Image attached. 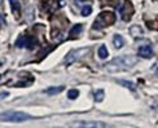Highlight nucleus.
Masks as SVG:
<instances>
[{
  "label": "nucleus",
  "instance_id": "f257e3e1",
  "mask_svg": "<svg viewBox=\"0 0 158 128\" xmlns=\"http://www.w3.org/2000/svg\"><path fill=\"white\" fill-rule=\"evenodd\" d=\"M137 62V58L132 56H121L114 58L111 62H109L105 69L108 71H118V70H127L130 67H132Z\"/></svg>",
  "mask_w": 158,
  "mask_h": 128
},
{
  "label": "nucleus",
  "instance_id": "f03ea898",
  "mask_svg": "<svg viewBox=\"0 0 158 128\" xmlns=\"http://www.w3.org/2000/svg\"><path fill=\"white\" fill-rule=\"evenodd\" d=\"M31 119V115L22 111H13L8 110L0 114V122H16V123H21L26 122V120Z\"/></svg>",
  "mask_w": 158,
  "mask_h": 128
},
{
  "label": "nucleus",
  "instance_id": "7ed1b4c3",
  "mask_svg": "<svg viewBox=\"0 0 158 128\" xmlns=\"http://www.w3.org/2000/svg\"><path fill=\"white\" fill-rule=\"evenodd\" d=\"M115 22V14L113 12H101L94 22V29H104Z\"/></svg>",
  "mask_w": 158,
  "mask_h": 128
},
{
  "label": "nucleus",
  "instance_id": "20e7f679",
  "mask_svg": "<svg viewBox=\"0 0 158 128\" xmlns=\"http://www.w3.org/2000/svg\"><path fill=\"white\" fill-rule=\"evenodd\" d=\"M134 13H135V9L132 6V3L128 2V0H126V2L122 4V6H119V14L123 21H130Z\"/></svg>",
  "mask_w": 158,
  "mask_h": 128
},
{
  "label": "nucleus",
  "instance_id": "39448f33",
  "mask_svg": "<svg viewBox=\"0 0 158 128\" xmlns=\"http://www.w3.org/2000/svg\"><path fill=\"white\" fill-rule=\"evenodd\" d=\"M71 127H83V128H98V127H108L106 123H101V122H87V120H81V122H75L71 124Z\"/></svg>",
  "mask_w": 158,
  "mask_h": 128
},
{
  "label": "nucleus",
  "instance_id": "423d86ee",
  "mask_svg": "<svg viewBox=\"0 0 158 128\" xmlns=\"http://www.w3.org/2000/svg\"><path fill=\"white\" fill-rule=\"evenodd\" d=\"M88 52L87 48H82V49H73V51H70L69 52V55L66 56V64H71V62H74L75 60L78 58H81L83 55H85V53Z\"/></svg>",
  "mask_w": 158,
  "mask_h": 128
},
{
  "label": "nucleus",
  "instance_id": "0eeeda50",
  "mask_svg": "<svg viewBox=\"0 0 158 128\" xmlns=\"http://www.w3.org/2000/svg\"><path fill=\"white\" fill-rule=\"evenodd\" d=\"M139 56L143 58H149L153 56V48L150 45H143L139 48Z\"/></svg>",
  "mask_w": 158,
  "mask_h": 128
},
{
  "label": "nucleus",
  "instance_id": "6e6552de",
  "mask_svg": "<svg viewBox=\"0 0 158 128\" xmlns=\"http://www.w3.org/2000/svg\"><path fill=\"white\" fill-rule=\"evenodd\" d=\"M82 31H83V25L78 23V25L74 26V27H71V30H70V32H69V38L74 39V38H77V36L81 35Z\"/></svg>",
  "mask_w": 158,
  "mask_h": 128
},
{
  "label": "nucleus",
  "instance_id": "1a4fd4ad",
  "mask_svg": "<svg viewBox=\"0 0 158 128\" xmlns=\"http://www.w3.org/2000/svg\"><path fill=\"white\" fill-rule=\"evenodd\" d=\"M10 2V5H12V12L17 18L21 16V5H19L18 0H9Z\"/></svg>",
  "mask_w": 158,
  "mask_h": 128
},
{
  "label": "nucleus",
  "instance_id": "9d476101",
  "mask_svg": "<svg viewBox=\"0 0 158 128\" xmlns=\"http://www.w3.org/2000/svg\"><path fill=\"white\" fill-rule=\"evenodd\" d=\"M130 34L132 35L134 38H141L144 35V30L140 27V26H137V25H134L130 29Z\"/></svg>",
  "mask_w": 158,
  "mask_h": 128
},
{
  "label": "nucleus",
  "instance_id": "9b49d317",
  "mask_svg": "<svg viewBox=\"0 0 158 128\" xmlns=\"http://www.w3.org/2000/svg\"><path fill=\"white\" fill-rule=\"evenodd\" d=\"M113 44H114V47L117 49H119V48H122V47L124 45V40H123V38L121 36V35H114V39H113Z\"/></svg>",
  "mask_w": 158,
  "mask_h": 128
},
{
  "label": "nucleus",
  "instance_id": "f8f14e48",
  "mask_svg": "<svg viewBox=\"0 0 158 128\" xmlns=\"http://www.w3.org/2000/svg\"><path fill=\"white\" fill-rule=\"evenodd\" d=\"M108 55H109V52H108V48L105 45H101L100 48H98V57L105 60V58H108Z\"/></svg>",
  "mask_w": 158,
  "mask_h": 128
},
{
  "label": "nucleus",
  "instance_id": "ddd939ff",
  "mask_svg": "<svg viewBox=\"0 0 158 128\" xmlns=\"http://www.w3.org/2000/svg\"><path fill=\"white\" fill-rule=\"evenodd\" d=\"M64 89H65V88H64L62 85H61V87H51V88H48V89L45 91V92H47L48 95H57V93L62 92Z\"/></svg>",
  "mask_w": 158,
  "mask_h": 128
},
{
  "label": "nucleus",
  "instance_id": "4468645a",
  "mask_svg": "<svg viewBox=\"0 0 158 128\" xmlns=\"http://www.w3.org/2000/svg\"><path fill=\"white\" fill-rule=\"evenodd\" d=\"M104 97H105V92L102 89H97L95 92V101H97V102H101Z\"/></svg>",
  "mask_w": 158,
  "mask_h": 128
},
{
  "label": "nucleus",
  "instance_id": "2eb2a0df",
  "mask_svg": "<svg viewBox=\"0 0 158 128\" xmlns=\"http://www.w3.org/2000/svg\"><path fill=\"white\" fill-rule=\"evenodd\" d=\"M82 16L83 17H87V16H89L91 13H92V6L91 5H84L83 8H82Z\"/></svg>",
  "mask_w": 158,
  "mask_h": 128
},
{
  "label": "nucleus",
  "instance_id": "dca6fc26",
  "mask_svg": "<svg viewBox=\"0 0 158 128\" xmlns=\"http://www.w3.org/2000/svg\"><path fill=\"white\" fill-rule=\"evenodd\" d=\"M79 96V91L78 89H70L69 92H68V97L70 98V100H74V98H77Z\"/></svg>",
  "mask_w": 158,
  "mask_h": 128
},
{
  "label": "nucleus",
  "instance_id": "f3484780",
  "mask_svg": "<svg viewBox=\"0 0 158 128\" xmlns=\"http://www.w3.org/2000/svg\"><path fill=\"white\" fill-rule=\"evenodd\" d=\"M121 84H123V85H126V87H130L131 89H135V85L131 83V82H124V80H122V82H119Z\"/></svg>",
  "mask_w": 158,
  "mask_h": 128
},
{
  "label": "nucleus",
  "instance_id": "a211bd4d",
  "mask_svg": "<svg viewBox=\"0 0 158 128\" xmlns=\"http://www.w3.org/2000/svg\"><path fill=\"white\" fill-rule=\"evenodd\" d=\"M8 96H9V93H8V92H2V93H0V100H3V98L8 97Z\"/></svg>",
  "mask_w": 158,
  "mask_h": 128
},
{
  "label": "nucleus",
  "instance_id": "6ab92c4d",
  "mask_svg": "<svg viewBox=\"0 0 158 128\" xmlns=\"http://www.w3.org/2000/svg\"><path fill=\"white\" fill-rule=\"evenodd\" d=\"M2 3H3V0H0V4H2Z\"/></svg>",
  "mask_w": 158,
  "mask_h": 128
},
{
  "label": "nucleus",
  "instance_id": "aec40b11",
  "mask_svg": "<svg viewBox=\"0 0 158 128\" xmlns=\"http://www.w3.org/2000/svg\"><path fill=\"white\" fill-rule=\"evenodd\" d=\"M78 2H82V0H78Z\"/></svg>",
  "mask_w": 158,
  "mask_h": 128
}]
</instances>
